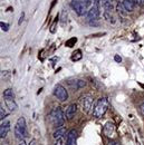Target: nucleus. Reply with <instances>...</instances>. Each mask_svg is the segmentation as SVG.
<instances>
[{"mask_svg":"<svg viewBox=\"0 0 144 145\" xmlns=\"http://www.w3.org/2000/svg\"><path fill=\"white\" fill-rule=\"evenodd\" d=\"M108 106H109V102H108L107 97H101L96 102V104L94 105V107H93V110H92L93 117H95V118L102 117L106 113Z\"/></svg>","mask_w":144,"mask_h":145,"instance_id":"obj_1","label":"nucleus"},{"mask_svg":"<svg viewBox=\"0 0 144 145\" xmlns=\"http://www.w3.org/2000/svg\"><path fill=\"white\" fill-rule=\"evenodd\" d=\"M49 117H50V121H52L54 127L60 128L64 125V123H65V117L66 116H65L62 107L57 106V107H54V108L52 109V112L49 114Z\"/></svg>","mask_w":144,"mask_h":145,"instance_id":"obj_2","label":"nucleus"},{"mask_svg":"<svg viewBox=\"0 0 144 145\" xmlns=\"http://www.w3.org/2000/svg\"><path fill=\"white\" fill-rule=\"evenodd\" d=\"M92 2V0H73L71 2V7L78 16H84L87 15V8Z\"/></svg>","mask_w":144,"mask_h":145,"instance_id":"obj_3","label":"nucleus"},{"mask_svg":"<svg viewBox=\"0 0 144 145\" xmlns=\"http://www.w3.org/2000/svg\"><path fill=\"white\" fill-rule=\"evenodd\" d=\"M14 132H15L16 138H18L19 141H25L28 133H27V128H26V121H25L24 117H19L17 120Z\"/></svg>","mask_w":144,"mask_h":145,"instance_id":"obj_4","label":"nucleus"},{"mask_svg":"<svg viewBox=\"0 0 144 145\" xmlns=\"http://www.w3.org/2000/svg\"><path fill=\"white\" fill-rule=\"evenodd\" d=\"M53 93H54L55 97H56L58 101H60V102H65V101H67V98H68V93L66 91V88H65L63 85H60V84H57V85L55 86Z\"/></svg>","mask_w":144,"mask_h":145,"instance_id":"obj_5","label":"nucleus"},{"mask_svg":"<svg viewBox=\"0 0 144 145\" xmlns=\"http://www.w3.org/2000/svg\"><path fill=\"white\" fill-rule=\"evenodd\" d=\"M93 98L90 95H85L81 98V106H82V110L86 114L90 113V110H93Z\"/></svg>","mask_w":144,"mask_h":145,"instance_id":"obj_6","label":"nucleus"},{"mask_svg":"<svg viewBox=\"0 0 144 145\" xmlns=\"http://www.w3.org/2000/svg\"><path fill=\"white\" fill-rule=\"evenodd\" d=\"M103 133L106 137H114L115 134H116V128H115V125L112 123V122H107L105 125H104V128H103Z\"/></svg>","mask_w":144,"mask_h":145,"instance_id":"obj_7","label":"nucleus"},{"mask_svg":"<svg viewBox=\"0 0 144 145\" xmlns=\"http://www.w3.org/2000/svg\"><path fill=\"white\" fill-rule=\"evenodd\" d=\"M99 17V6L93 5L87 11V18L90 20H96Z\"/></svg>","mask_w":144,"mask_h":145,"instance_id":"obj_8","label":"nucleus"},{"mask_svg":"<svg viewBox=\"0 0 144 145\" xmlns=\"http://www.w3.org/2000/svg\"><path fill=\"white\" fill-rule=\"evenodd\" d=\"M76 140H77V131L76 129L69 131L66 137V145H76Z\"/></svg>","mask_w":144,"mask_h":145,"instance_id":"obj_9","label":"nucleus"},{"mask_svg":"<svg viewBox=\"0 0 144 145\" xmlns=\"http://www.w3.org/2000/svg\"><path fill=\"white\" fill-rule=\"evenodd\" d=\"M68 84H69V86L72 87L73 89H75V91L81 89V88H83V87L86 86V82L83 80V79H74V80H69Z\"/></svg>","mask_w":144,"mask_h":145,"instance_id":"obj_10","label":"nucleus"},{"mask_svg":"<svg viewBox=\"0 0 144 145\" xmlns=\"http://www.w3.org/2000/svg\"><path fill=\"white\" fill-rule=\"evenodd\" d=\"M10 131V122L9 121H5L1 123V126H0V137L1 138H5L7 136V134L9 133Z\"/></svg>","mask_w":144,"mask_h":145,"instance_id":"obj_11","label":"nucleus"},{"mask_svg":"<svg viewBox=\"0 0 144 145\" xmlns=\"http://www.w3.org/2000/svg\"><path fill=\"white\" fill-rule=\"evenodd\" d=\"M76 113H77V105L76 104H71L67 107L66 112H65V116H66L67 120H72L73 117L75 116Z\"/></svg>","mask_w":144,"mask_h":145,"instance_id":"obj_12","label":"nucleus"},{"mask_svg":"<svg viewBox=\"0 0 144 145\" xmlns=\"http://www.w3.org/2000/svg\"><path fill=\"white\" fill-rule=\"evenodd\" d=\"M5 103H6V106L7 108L9 109L10 112H16L18 106L15 102V99H11V98H5Z\"/></svg>","mask_w":144,"mask_h":145,"instance_id":"obj_13","label":"nucleus"},{"mask_svg":"<svg viewBox=\"0 0 144 145\" xmlns=\"http://www.w3.org/2000/svg\"><path fill=\"white\" fill-rule=\"evenodd\" d=\"M122 5H123V7L125 8V10L127 12L133 11V9H134V7H135L134 0H122Z\"/></svg>","mask_w":144,"mask_h":145,"instance_id":"obj_14","label":"nucleus"},{"mask_svg":"<svg viewBox=\"0 0 144 145\" xmlns=\"http://www.w3.org/2000/svg\"><path fill=\"white\" fill-rule=\"evenodd\" d=\"M65 135H66V129L64 127H60V128H57V131L53 134V137H54V140H57V138L63 137Z\"/></svg>","mask_w":144,"mask_h":145,"instance_id":"obj_15","label":"nucleus"},{"mask_svg":"<svg viewBox=\"0 0 144 145\" xmlns=\"http://www.w3.org/2000/svg\"><path fill=\"white\" fill-rule=\"evenodd\" d=\"M3 98H11L15 99V93L11 88H7L6 91H3Z\"/></svg>","mask_w":144,"mask_h":145,"instance_id":"obj_16","label":"nucleus"},{"mask_svg":"<svg viewBox=\"0 0 144 145\" xmlns=\"http://www.w3.org/2000/svg\"><path fill=\"white\" fill-rule=\"evenodd\" d=\"M116 8H117V11L120 12V14H122V15H127L128 12L125 10V8L123 7V5H122V2H120V3H117V6H116Z\"/></svg>","mask_w":144,"mask_h":145,"instance_id":"obj_17","label":"nucleus"},{"mask_svg":"<svg viewBox=\"0 0 144 145\" xmlns=\"http://www.w3.org/2000/svg\"><path fill=\"white\" fill-rule=\"evenodd\" d=\"M104 18L106 19L107 21L115 22V19H114V17H113V15L111 14V11H105V12H104Z\"/></svg>","mask_w":144,"mask_h":145,"instance_id":"obj_18","label":"nucleus"},{"mask_svg":"<svg viewBox=\"0 0 144 145\" xmlns=\"http://www.w3.org/2000/svg\"><path fill=\"white\" fill-rule=\"evenodd\" d=\"M82 53H81V50H76L75 53H73V56H72V60H75V61H77V60H79L81 58H82Z\"/></svg>","mask_w":144,"mask_h":145,"instance_id":"obj_19","label":"nucleus"},{"mask_svg":"<svg viewBox=\"0 0 144 145\" xmlns=\"http://www.w3.org/2000/svg\"><path fill=\"white\" fill-rule=\"evenodd\" d=\"M55 145H66L65 136H63V137H59V138L55 140Z\"/></svg>","mask_w":144,"mask_h":145,"instance_id":"obj_20","label":"nucleus"},{"mask_svg":"<svg viewBox=\"0 0 144 145\" xmlns=\"http://www.w3.org/2000/svg\"><path fill=\"white\" fill-rule=\"evenodd\" d=\"M7 115H8V113L5 110V108H0V118H1V121H3L6 117H7Z\"/></svg>","mask_w":144,"mask_h":145,"instance_id":"obj_21","label":"nucleus"},{"mask_svg":"<svg viewBox=\"0 0 144 145\" xmlns=\"http://www.w3.org/2000/svg\"><path fill=\"white\" fill-rule=\"evenodd\" d=\"M77 41V39L76 38H72V39H69V40H67L66 41V46L67 47H73L74 46V44Z\"/></svg>","mask_w":144,"mask_h":145,"instance_id":"obj_22","label":"nucleus"},{"mask_svg":"<svg viewBox=\"0 0 144 145\" xmlns=\"http://www.w3.org/2000/svg\"><path fill=\"white\" fill-rule=\"evenodd\" d=\"M0 26H1V29H2L3 31H8V29H9V25H8V24H6V22H1Z\"/></svg>","mask_w":144,"mask_h":145,"instance_id":"obj_23","label":"nucleus"},{"mask_svg":"<svg viewBox=\"0 0 144 145\" xmlns=\"http://www.w3.org/2000/svg\"><path fill=\"white\" fill-rule=\"evenodd\" d=\"M135 5H139V6H144V0H134Z\"/></svg>","mask_w":144,"mask_h":145,"instance_id":"obj_24","label":"nucleus"},{"mask_svg":"<svg viewBox=\"0 0 144 145\" xmlns=\"http://www.w3.org/2000/svg\"><path fill=\"white\" fill-rule=\"evenodd\" d=\"M62 15H63V17H62V22H63V24H65V19H66V17H67V15L65 14V11H63V12H62Z\"/></svg>","mask_w":144,"mask_h":145,"instance_id":"obj_25","label":"nucleus"},{"mask_svg":"<svg viewBox=\"0 0 144 145\" xmlns=\"http://www.w3.org/2000/svg\"><path fill=\"white\" fill-rule=\"evenodd\" d=\"M24 17H25V14H24V12H21V15H20V19H19V21H18L19 25H21V22L24 21Z\"/></svg>","mask_w":144,"mask_h":145,"instance_id":"obj_26","label":"nucleus"},{"mask_svg":"<svg viewBox=\"0 0 144 145\" xmlns=\"http://www.w3.org/2000/svg\"><path fill=\"white\" fill-rule=\"evenodd\" d=\"M140 112H141V114L144 116V103H142L141 106H140Z\"/></svg>","mask_w":144,"mask_h":145,"instance_id":"obj_27","label":"nucleus"},{"mask_svg":"<svg viewBox=\"0 0 144 145\" xmlns=\"http://www.w3.org/2000/svg\"><path fill=\"white\" fill-rule=\"evenodd\" d=\"M114 59H115V61H117V63H121V61H122V58H121L120 56H117V55L114 57Z\"/></svg>","mask_w":144,"mask_h":145,"instance_id":"obj_28","label":"nucleus"},{"mask_svg":"<svg viewBox=\"0 0 144 145\" xmlns=\"http://www.w3.org/2000/svg\"><path fill=\"white\" fill-rule=\"evenodd\" d=\"M108 145H121L118 142H116V141H111L109 143H108Z\"/></svg>","mask_w":144,"mask_h":145,"instance_id":"obj_29","label":"nucleus"},{"mask_svg":"<svg viewBox=\"0 0 144 145\" xmlns=\"http://www.w3.org/2000/svg\"><path fill=\"white\" fill-rule=\"evenodd\" d=\"M18 145H27V144H26V142H25V141H20Z\"/></svg>","mask_w":144,"mask_h":145,"instance_id":"obj_30","label":"nucleus"},{"mask_svg":"<svg viewBox=\"0 0 144 145\" xmlns=\"http://www.w3.org/2000/svg\"><path fill=\"white\" fill-rule=\"evenodd\" d=\"M35 143H36V142H35V141H33V142H31V144H30V145H36Z\"/></svg>","mask_w":144,"mask_h":145,"instance_id":"obj_31","label":"nucleus"},{"mask_svg":"<svg viewBox=\"0 0 144 145\" xmlns=\"http://www.w3.org/2000/svg\"><path fill=\"white\" fill-rule=\"evenodd\" d=\"M108 1H111V2H113V3H114V2L116 1V0H108Z\"/></svg>","mask_w":144,"mask_h":145,"instance_id":"obj_32","label":"nucleus"}]
</instances>
